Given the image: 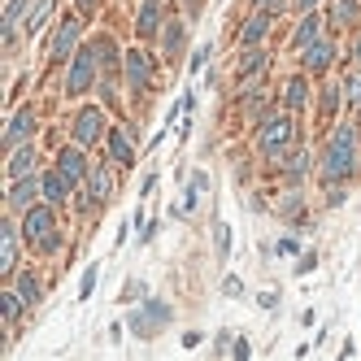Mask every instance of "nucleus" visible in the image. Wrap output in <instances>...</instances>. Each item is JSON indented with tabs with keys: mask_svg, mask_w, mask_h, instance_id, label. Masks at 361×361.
<instances>
[{
	"mask_svg": "<svg viewBox=\"0 0 361 361\" xmlns=\"http://www.w3.org/2000/svg\"><path fill=\"white\" fill-rule=\"evenodd\" d=\"M357 166V131L353 126H340V131L331 135L326 144V157H322V178L326 183H340V178H348Z\"/></svg>",
	"mask_w": 361,
	"mask_h": 361,
	"instance_id": "obj_1",
	"label": "nucleus"
},
{
	"mask_svg": "<svg viewBox=\"0 0 361 361\" xmlns=\"http://www.w3.org/2000/svg\"><path fill=\"white\" fill-rule=\"evenodd\" d=\"M22 240L44 248V252H57L61 248V235H57V222H53V209H48V204L27 209V218H22Z\"/></svg>",
	"mask_w": 361,
	"mask_h": 361,
	"instance_id": "obj_2",
	"label": "nucleus"
},
{
	"mask_svg": "<svg viewBox=\"0 0 361 361\" xmlns=\"http://www.w3.org/2000/svg\"><path fill=\"white\" fill-rule=\"evenodd\" d=\"M292 140H296V126H292L288 114H270V118L262 122V135H257V144H262L266 157H279V152L288 148Z\"/></svg>",
	"mask_w": 361,
	"mask_h": 361,
	"instance_id": "obj_3",
	"label": "nucleus"
},
{
	"mask_svg": "<svg viewBox=\"0 0 361 361\" xmlns=\"http://www.w3.org/2000/svg\"><path fill=\"white\" fill-rule=\"evenodd\" d=\"M166 322H170V305L166 300H148L144 309H135V314H131V331L140 335V340H152Z\"/></svg>",
	"mask_w": 361,
	"mask_h": 361,
	"instance_id": "obj_4",
	"label": "nucleus"
},
{
	"mask_svg": "<svg viewBox=\"0 0 361 361\" xmlns=\"http://www.w3.org/2000/svg\"><path fill=\"white\" fill-rule=\"evenodd\" d=\"M92 79H96V48H83V53L74 57V66H70L66 92H70V96H79V92H87V87H92Z\"/></svg>",
	"mask_w": 361,
	"mask_h": 361,
	"instance_id": "obj_5",
	"label": "nucleus"
},
{
	"mask_svg": "<svg viewBox=\"0 0 361 361\" xmlns=\"http://www.w3.org/2000/svg\"><path fill=\"white\" fill-rule=\"evenodd\" d=\"M57 170H61V178L74 188V183H83V178L92 174L87 170V157H83V144H74V148H61V157H57Z\"/></svg>",
	"mask_w": 361,
	"mask_h": 361,
	"instance_id": "obj_6",
	"label": "nucleus"
},
{
	"mask_svg": "<svg viewBox=\"0 0 361 361\" xmlns=\"http://www.w3.org/2000/svg\"><path fill=\"white\" fill-rule=\"evenodd\" d=\"M100 135H105V118H100V109H92V105H87L79 118H74V140L87 148V144H96Z\"/></svg>",
	"mask_w": 361,
	"mask_h": 361,
	"instance_id": "obj_7",
	"label": "nucleus"
},
{
	"mask_svg": "<svg viewBox=\"0 0 361 361\" xmlns=\"http://www.w3.org/2000/svg\"><path fill=\"white\" fill-rule=\"evenodd\" d=\"M31 135H35V114H31V109H22V114H13V122L5 126V148L13 152V148L27 144Z\"/></svg>",
	"mask_w": 361,
	"mask_h": 361,
	"instance_id": "obj_8",
	"label": "nucleus"
},
{
	"mask_svg": "<svg viewBox=\"0 0 361 361\" xmlns=\"http://www.w3.org/2000/svg\"><path fill=\"white\" fill-rule=\"evenodd\" d=\"M87 196H92V204H105L114 196V170L109 166H96L87 174Z\"/></svg>",
	"mask_w": 361,
	"mask_h": 361,
	"instance_id": "obj_9",
	"label": "nucleus"
},
{
	"mask_svg": "<svg viewBox=\"0 0 361 361\" xmlns=\"http://www.w3.org/2000/svg\"><path fill=\"white\" fill-rule=\"evenodd\" d=\"M148 79H152V61L140 53V48H135V53H126V83H131L135 92H144Z\"/></svg>",
	"mask_w": 361,
	"mask_h": 361,
	"instance_id": "obj_10",
	"label": "nucleus"
},
{
	"mask_svg": "<svg viewBox=\"0 0 361 361\" xmlns=\"http://www.w3.org/2000/svg\"><path fill=\"white\" fill-rule=\"evenodd\" d=\"M13 266H18V231H13V222H5L0 226V274H13Z\"/></svg>",
	"mask_w": 361,
	"mask_h": 361,
	"instance_id": "obj_11",
	"label": "nucleus"
},
{
	"mask_svg": "<svg viewBox=\"0 0 361 361\" xmlns=\"http://www.w3.org/2000/svg\"><path fill=\"white\" fill-rule=\"evenodd\" d=\"M74 44H79V18H66L57 27V39H53V61H66Z\"/></svg>",
	"mask_w": 361,
	"mask_h": 361,
	"instance_id": "obj_12",
	"label": "nucleus"
},
{
	"mask_svg": "<svg viewBox=\"0 0 361 361\" xmlns=\"http://www.w3.org/2000/svg\"><path fill=\"white\" fill-rule=\"evenodd\" d=\"M35 192H44V183L35 174H27V178H18V183L9 188V209H27V204L35 200Z\"/></svg>",
	"mask_w": 361,
	"mask_h": 361,
	"instance_id": "obj_13",
	"label": "nucleus"
},
{
	"mask_svg": "<svg viewBox=\"0 0 361 361\" xmlns=\"http://www.w3.org/2000/svg\"><path fill=\"white\" fill-rule=\"evenodd\" d=\"M31 170H35V148H31V144L13 148V157H9V170H5V174H9L13 183H18V178H27Z\"/></svg>",
	"mask_w": 361,
	"mask_h": 361,
	"instance_id": "obj_14",
	"label": "nucleus"
},
{
	"mask_svg": "<svg viewBox=\"0 0 361 361\" xmlns=\"http://www.w3.org/2000/svg\"><path fill=\"white\" fill-rule=\"evenodd\" d=\"M157 22H161V0H140V22H135V31L148 39V35H157Z\"/></svg>",
	"mask_w": 361,
	"mask_h": 361,
	"instance_id": "obj_15",
	"label": "nucleus"
},
{
	"mask_svg": "<svg viewBox=\"0 0 361 361\" xmlns=\"http://www.w3.org/2000/svg\"><path fill=\"white\" fill-rule=\"evenodd\" d=\"M270 31V13H257V18H248L244 27H240V44L244 48H252V44H262V35Z\"/></svg>",
	"mask_w": 361,
	"mask_h": 361,
	"instance_id": "obj_16",
	"label": "nucleus"
},
{
	"mask_svg": "<svg viewBox=\"0 0 361 361\" xmlns=\"http://www.w3.org/2000/svg\"><path fill=\"white\" fill-rule=\"evenodd\" d=\"M331 57H335L331 39H318V44H309V48H305V70H326V66H331Z\"/></svg>",
	"mask_w": 361,
	"mask_h": 361,
	"instance_id": "obj_17",
	"label": "nucleus"
},
{
	"mask_svg": "<svg viewBox=\"0 0 361 361\" xmlns=\"http://www.w3.org/2000/svg\"><path fill=\"white\" fill-rule=\"evenodd\" d=\"M18 292H22V300H27V305H39V300H44L39 274H35V270H22V274H18Z\"/></svg>",
	"mask_w": 361,
	"mask_h": 361,
	"instance_id": "obj_18",
	"label": "nucleus"
},
{
	"mask_svg": "<svg viewBox=\"0 0 361 361\" xmlns=\"http://www.w3.org/2000/svg\"><path fill=\"white\" fill-rule=\"evenodd\" d=\"M322 39V22H318V13H305V22H300V31H296V48H309V44H318Z\"/></svg>",
	"mask_w": 361,
	"mask_h": 361,
	"instance_id": "obj_19",
	"label": "nucleus"
},
{
	"mask_svg": "<svg viewBox=\"0 0 361 361\" xmlns=\"http://www.w3.org/2000/svg\"><path fill=\"white\" fill-rule=\"evenodd\" d=\"M96 61L105 66V79H109V74H118V44L114 39H96Z\"/></svg>",
	"mask_w": 361,
	"mask_h": 361,
	"instance_id": "obj_20",
	"label": "nucleus"
},
{
	"mask_svg": "<svg viewBox=\"0 0 361 361\" xmlns=\"http://www.w3.org/2000/svg\"><path fill=\"white\" fill-rule=\"evenodd\" d=\"M305 100H309L305 79H288V87H283V105H288V109H305Z\"/></svg>",
	"mask_w": 361,
	"mask_h": 361,
	"instance_id": "obj_21",
	"label": "nucleus"
},
{
	"mask_svg": "<svg viewBox=\"0 0 361 361\" xmlns=\"http://www.w3.org/2000/svg\"><path fill=\"white\" fill-rule=\"evenodd\" d=\"M109 157H114L118 166H131V161H135V152H131V144H126V135H122V131H114V135H109Z\"/></svg>",
	"mask_w": 361,
	"mask_h": 361,
	"instance_id": "obj_22",
	"label": "nucleus"
},
{
	"mask_svg": "<svg viewBox=\"0 0 361 361\" xmlns=\"http://www.w3.org/2000/svg\"><path fill=\"white\" fill-rule=\"evenodd\" d=\"M39 183H44V196L53 200V204H61V200H66V188H70V183L61 178V170H57V174H44Z\"/></svg>",
	"mask_w": 361,
	"mask_h": 361,
	"instance_id": "obj_23",
	"label": "nucleus"
},
{
	"mask_svg": "<svg viewBox=\"0 0 361 361\" xmlns=\"http://www.w3.org/2000/svg\"><path fill=\"white\" fill-rule=\"evenodd\" d=\"M0 309H5V322H18L22 309H27V300H22V292H5L0 296Z\"/></svg>",
	"mask_w": 361,
	"mask_h": 361,
	"instance_id": "obj_24",
	"label": "nucleus"
},
{
	"mask_svg": "<svg viewBox=\"0 0 361 361\" xmlns=\"http://www.w3.org/2000/svg\"><path fill=\"white\" fill-rule=\"evenodd\" d=\"M283 170H288V178H292V183H300V178H305V170H309V152H305V148H296Z\"/></svg>",
	"mask_w": 361,
	"mask_h": 361,
	"instance_id": "obj_25",
	"label": "nucleus"
},
{
	"mask_svg": "<svg viewBox=\"0 0 361 361\" xmlns=\"http://www.w3.org/2000/svg\"><path fill=\"white\" fill-rule=\"evenodd\" d=\"M161 48H166L170 57L178 53V48H183V22H170V27L161 31Z\"/></svg>",
	"mask_w": 361,
	"mask_h": 361,
	"instance_id": "obj_26",
	"label": "nucleus"
},
{
	"mask_svg": "<svg viewBox=\"0 0 361 361\" xmlns=\"http://www.w3.org/2000/svg\"><path fill=\"white\" fill-rule=\"evenodd\" d=\"M53 5H57V0H39V5H35V9L27 13V31H31V35H35V31L44 27V22H48V13H53Z\"/></svg>",
	"mask_w": 361,
	"mask_h": 361,
	"instance_id": "obj_27",
	"label": "nucleus"
},
{
	"mask_svg": "<svg viewBox=\"0 0 361 361\" xmlns=\"http://www.w3.org/2000/svg\"><path fill=\"white\" fill-rule=\"evenodd\" d=\"M262 70H266V53H262V48H252V53L240 57V74H262Z\"/></svg>",
	"mask_w": 361,
	"mask_h": 361,
	"instance_id": "obj_28",
	"label": "nucleus"
},
{
	"mask_svg": "<svg viewBox=\"0 0 361 361\" xmlns=\"http://www.w3.org/2000/svg\"><path fill=\"white\" fill-rule=\"evenodd\" d=\"M357 13H361V5H357V0H340V5H335V22H340V27L357 22Z\"/></svg>",
	"mask_w": 361,
	"mask_h": 361,
	"instance_id": "obj_29",
	"label": "nucleus"
},
{
	"mask_svg": "<svg viewBox=\"0 0 361 361\" xmlns=\"http://www.w3.org/2000/svg\"><path fill=\"white\" fill-rule=\"evenodd\" d=\"M344 96H348V105H361V70H348V79H344Z\"/></svg>",
	"mask_w": 361,
	"mask_h": 361,
	"instance_id": "obj_30",
	"label": "nucleus"
},
{
	"mask_svg": "<svg viewBox=\"0 0 361 361\" xmlns=\"http://www.w3.org/2000/svg\"><path fill=\"white\" fill-rule=\"evenodd\" d=\"M214 244H218V257H226V252H231V226H226V222H218V226H214Z\"/></svg>",
	"mask_w": 361,
	"mask_h": 361,
	"instance_id": "obj_31",
	"label": "nucleus"
},
{
	"mask_svg": "<svg viewBox=\"0 0 361 361\" xmlns=\"http://www.w3.org/2000/svg\"><path fill=\"white\" fill-rule=\"evenodd\" d=\"M22 13H27V0H9V9H5V35L13 31V22H18Z\"/></svg>",
	"mask_w": 361,
	"mask_h": 361,
	"instance_id": "obj_32",
	"label": "nucleus"
},
{
	"mask_svg": "<svg viewBox=\"0 0 361 361\" xmlns=\"http://www.w3.org/2000/svg\"><path fill=\"white\" fill-rule=\"evenodd\" d=\"M92 288H96V266H87V270H83V283H79V296H92Z\"/></svg>",
	"mask_w": 361,
	"mask_h": 361,
	"instance_id": "obj_33",
	"label": "nucleus"
},
{
	"mask_svg": "<svg viewBox=\"0 0 361 361\" xmlns=\"http://www.w3.org/2000/svg\"><path fill=\"white\" fill-rule=\"evenodd\" d=\"M314 266H318V257H314V252H305L300 262H296V274H309V270H314Z\"/></svg>",
	"mask_w": 361,
	"mask_h": 361,
	"instance_id": "obj_34",
	"label": "nucleus"
},
{
	"mask_svg": "<svg viewBox=\"0 0 361 361\" xmlns=\"http://www.w3.org/2000/svg\"><path fill=\"white\" fill-rule=\"evenodd\" d=\"M222 292H226V296H244V283H240V279H226Z\"/></svg>",
	"mask_w": 361,
	"mask_h": 361,
	"instance_id": "obj_35",
	"label": "nucleus"
},
{
	"mask_svg": "<svg viewBox=\"0 0 361 361\" xmlns=\"http://www.w3.org/2000/svg\"><path fill=\"white\" fill-rule=\"evenodd\" d=\"M252 5L262 9V13H274V9H283V0H252Z\"/></svg>",
	"mask_w": 361,
	"mask_h": 361,
	"instance_id": "obj_36",
	"label": "nucleus"
},
{
	"mask_svg": "<svg viewBox=\"0 0 361 361\" xmlns=\"http://www.w3.org/2000/svg\"><path fill=\"white\" fill-rule=\"evenodd\" d=\"M296 248H300V244H296V240H279V252H283V257H292V252H296Z\"/></svg>",
	"mask_w": 361,
	"mask_h": 361,
	"instance_id": "obj_37",
	"label": "nucleus"
},
{
	"mask_svg": "<svg viewBox=\"0 0 361 361\" xmlns=\"http://www.w3.org/2000/svg\"><path fill=\"white\" fill-rule=\"evenodd\" d=\"M314 5H318V0H296V9H300V13H314Z\"/></svg>",
	"mask_w": 361,
	"mask_h": 361,
	"instance_id": "obj_38",
	"label": "nucleus"
},
{
	"mask_svg": "<svg viewBox=\"0 0 361 361\" xmlns=\"http://www.w3.org/2000/svg\"><path fill=\"white\" fill-rule=\"evenodd\" d=\"M100 5V0H79V9H96Z\"/></svg>",
	"mask_w": 361,
	"mask_h": 361,
	"instance_id": "obj_39",
	"label": "nucleus"
},
{
	"mask_svg": "<svg viewBox=\"0 0 361 361\" xmlns=\"http://www.w3.org/2000/svg\"><path fill=\"white\" fill-rule=\"evenodd\" d=\"M357 61H361V39H357Z\"/></svg>",
	"mask_w": 361,
	"mask_h": 361,
	"instance_id": "obj_40",
	"label": "nucleus"
}]
</instances>
